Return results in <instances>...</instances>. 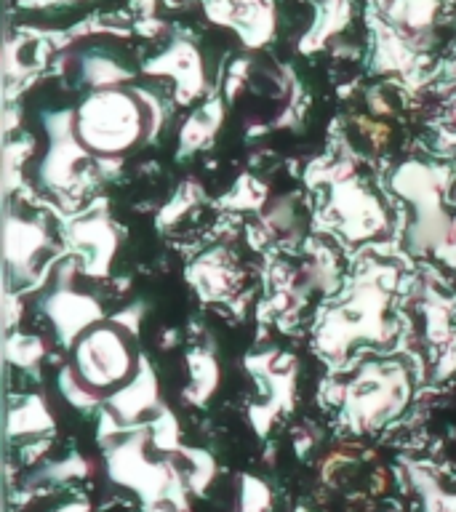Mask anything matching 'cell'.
Returning <instances> with one entry per match:
<instances>
[{"label": "cell", "instance_id": "obj_5", "mask_svg": "<svg viewBox=\"0 0 456 512\" xmlns=\"http://www.w3.org/2000/svg\"><path fill=\"white\" fill-rule=\"evenodd\" d=\"M46 312L48 318L54 320L56 334H59L64 344H70V339H75V336L80 339L88 328L96 326V320L102 315L94 299L75 294L70 288H64V291L51 296L46 302Z\"/></svg>", "mask_w": 456, "mask_h": 512}, {"label": "cell", "instance_id": "obj_7", "mask_svg": "<svg viewBox=\"0 0 456 512\" xmlns=\"http://www.w3.org/2000/svg\"><path fill=\"white\" fill-rule=\"evenodd\" d=\"M46 243V232L40 224L19 222V219H8L6 222V254L8 262H16L27 267L35 259L38 248Z\"/></svg>", "mask_w": 456, "mask_h": 512}, {"label": "cell", "instance_id": "obj_14", "mask_svg": "<svg viewBox=\"0 0 456 512\" xmlns=\"http://www.w3.org/2000/svg\"><path fill=\"white\" fill-rule=\"evenodd\" d=\"M264 222L270 224V230L275 235H283L286 238L288 232H294L296 227V211H294V198L286 195V198L275 200V206L264 214Z\"/></svg>", "mask_w": 456, "mask_h": 512}, {"label": "cell", "instance_id": "obj_15", "mask_svg": "<svg viewBox=\"0 0 456 512\" xmlns=\"http://www.w3.org/2000/svg\"><path fill=\"white\" fill-rule=\"evenodd\" d=\"M14 347H19V355H14L16 366H35V360L43 355V344L38 339H14Z\"/></svg>", "mask_w": 456, "mask_h": 512}, {"label": "cell", "instance_id": "obj_9", "mask_svg": "<svg viewBox=\"0 0 456 512\" xmlns=\"http://www.w3.org/2000/svg\"><path fill=\"white\" fill-rule=\"evenodd\" d=\"M195 286L200 288V294L219 296L230 288V270L224 267L222 259H206L195 267Z\"/></svg>", "mask_w": 456, "mask_h": 512}, {"label": "cell", "instance_id": "obj_4", "mask_svg": "<svg viewBox=\"0 0 456 512\" xmlns=\"http://www.w3.org/2000/svg\"><path fill=\"white\" fill-rule=\"evenodd\" d=\"M48 131H51V150L46 155V163L40 168V174L46 179L48 187L62 190L67 187L75 174V166L86 158V147L78 139V131L70 128V115H56L48 118Z\"/></svg>", "mask_w": 456, "mask_h": 512}, {"label": "cell", "instance_id": "obj_3", "mask_svg": "<svg viewBox=\"0 0 456 512\" xmlns=\"http://www.w3.org/2000/svg\"><path fill=\"white\" fill-rule=\"evenodd\" d=\"M75 371L91 390L123 387L134 374V355L115 323H96L75 344Z\"/></svg>", "mask_w": 456, "mask_h": 512}, {"label": "cell", "instance_id": "obj_6", "mask_svg": "<svg viewBox=\"0 0 456 512\" xmlns=\"http://www.w3.org/2000/svg\"><path fill=\"white\" fill-rule=\"evenodd\" d=\"M158 398V384H155V374L152 368L142 366V371L136 374V379L126 387H120L118 395L112 398V408L118 411L120 419H136L144 408H150Z\"/></svg>", "mask_w": 456, "mask_h": 512}, {"label": "cell", "instance_id": "obj_10", "mask_svg": "<svg viewBox=\"0 0 456 512\" xmlns=\"http://www.w3.org/2000/svg\"><path fill=\"white\" fill-rule=\"evenodd\" d=\"M51 424V416L46 411V403L40 398H27L24 406H16L11 411V432H27V430H46Z\"/></svg>", "mask_w": 456, "mask_h": 512}, {"label": "cell", "instance_id": "obj_11", "mask_svg": "<svg viewBox=\"0 0 456 512\" xmlns=\"http://www.w3.org/2000/svg\"><path fill=\"white\" fill-rule=\"evenodd\" d=\"M190 371H192V379H195V400L203 403V400L216 390V379H219V371H216V363L211 355L206 352H192L190 355Z\"/></svg>", "mask_w": 456, "mask_h": 512}, {"label": "cell", "instance_id": "obj_1", "mask_svg": "<svg viewBox=\"0 0 456 512\" xmlns=\"http://www.w3.org/2000/svg\"><path fill=\"white\" fill-rule=\"evenodd\" d=\"M75 131L86 150L115 158L134 150L136 142L142 139V107L123 91L107 88L83 102Z\"/></svg>", "mask_w": 456, "mask_h": 512}, {"label": "cell", "instance_id": "obj_8", "mask_svg": "<svg viewBox=\"0 0 456 512\" xmlns=\"http://www.w3.org/2000/svg\"><path fill=\"white\" fill-rule=\"evenodd\" d=\"M75 240L94 254L88 270L102 272L110 264V256L115 251V235H112L110 224L102 222V219H88L80 227H75Z\"/></svg>", "mask_w": 456, "mask_h": 512}, {"label": "cell", "instance_id": "obj_13", "mask_svg": "<svg viewBox=\"0 0 456 512\" xmlns=\"http://www.w3.org/2000/svg\"><path fill=\"white\" fill-rule=\"evenodd\" d=\"M59 384H62L64 398L70 400L72 406L88 408L96 403V390H91V387L80 379L75 368H64L62 374H59Z\"/></svg>", "mask_w": 456, "mask_h": 512}, {"label": "cell", "instance_id": "obj_12", "mask_svg": "<svg viewBox=\"0 0 456 512\" xmlns=\"http://www.w3.org/2000/svg\"><path fill=\"white\" fill-rule=\"evenodd\" d=\"M216 126H219V110H206L195 115V118L187 123L182 134V147L184 150H195L200 144L206 142L208 136L214 134Z\"/></svg>", "mask_w": 456, "mask_h": 512}, {"label": "cell", "instance_id": "obj_2", "mask_svg": "<svg viewBox=\"0 0 456 512\" xmlns=\"http://www.w3.org/2000/svg\"><path fill=\"white\" fill-rule=\"evenodd\" d=\"M408 374L398 363H366L344 390V411L355 430H374L408 403Z\"/></svg>", "mask_w": 456, "mask_h": 512}]
</instances>
